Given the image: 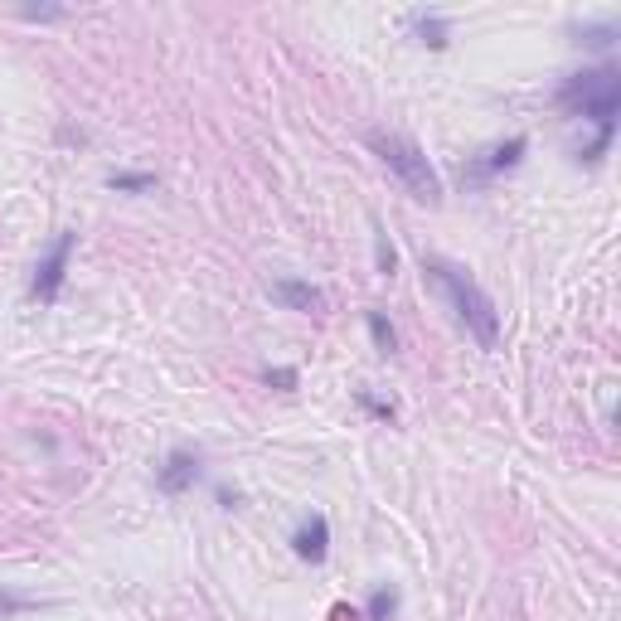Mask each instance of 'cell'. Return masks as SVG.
I'll list each match as a JSON object with an SVG mask.
<instances>
[{
	"label": "cell",
	"instance_id": "1",
	"mask_svg": "<svg viewBox=\"0 0 621 621\" xmlns=\"http://www.w3.org/2000/svg\"><path fill=\"white\" fill-rule=\"evenodd\" d=\"M558 102L578 117H587L597 127V141L587 146L578 161H602L607 146L617 137V107H621V74L617 68H587V74H573L558 88Z\"/></svg>",
	"mask_w": 621,
	"mask_h": 621
},
{
	"label": "cell",
	"instance_id": "2",
	"mask_svg": "<svg viewBox=\"0 0 621 621\" xmlns=\"http://www.w3.org/2000/svg\"><path fill=\"white\" fill-rule=\"evenodd\" d=\"M422 272L432 277V282L442 287V292L452 296V306H457V320L476 335V345L481 350H495V340H500V316H495V302L476 287L471 272H461L457 263H447V257L428 253L422 257Z\"/></svg>",
	"mask_w": 621,
	"mask_h": 621
},
{
	"label": "cell",
	"instance_id": "3",
	"mask_svg": "<svg viewBox=\"0 0 621 621\" xmlns=\"http://www.w3.org/2000/svg\"><path fill=\"white\" fill-rule=\"evenodd\" d=\"M369 146H374L379 161H384L389 170L403 180V190H408L413 200L442 204V180H437V170H432V161H428L418 146H413L408 137H398V131H369Z\"/></svg>",
	"mask_w": 621,
	"mask_h": 621
},
{
	"label": "cell",
	"instance_id": "4",
	"mask_svg": "<svg viewBox=\"0 0 621 621\" xmlns=\"http://www.w3.org/2000/svg\"><path fill=\"white\" fill-rule=\"evenodd\" d=\"M68 257H74V233H59L54 243H49V253L39 257V267H35V282H29V296H35V302H44V306H49L59 292H64Z\"/></svg>",
	"mask_w": 621,
	"mask_h": 621
},
{
	"label": "cell",
	"instance_id": "5",
	"mask_svg": "<svg viewBox=\"0 0 621 621\" xmlns=\"http://www.w3.org/2000/svg\"><path fill=\"white\" fill-rule=\"evenodd\" d=\"M194 476H200V457H194V452H170L165 466L155 471V491L161 495H185L194 485Z\"/></svg>",
	"mask_w": 621,
	"mask_h": 621
},
{
	"label": "cell",
	"instance_id": "6",
	"mask_svg": "<svg viewBox=\"0 0 621 621\" xmlns=\"http://www.w3.org/2000/svg\"><path fill=\"white\" fill-rule=\"evenodd\" d=\"M267 296H272L277 306H287V310H306V316L326 306V296H320L310 282H296V277H277V282H267Z\"/></svg>",
	"mask_w": 621,
	"mask_h": 621
},
{
	"label": "cell",
	"instance_id": "7",
	"mask_svg": "<svg viewBox=\"0 0 621 621\" xmlns=\"http://www.w3.org/2000/svg\"><path fill=\"white\" fill-rule=\"evenodd\" d=\"M292 548H296V558H306V563H320V558L330 554V520L326 515L302 520V530L292 534Z\"/></svg>",
	"mask_w": 621,
	"mask_h": 621
},
{
	"label": "cell",
	"instance_id": "8",
	"mask_svg": "<svg viewBox=\"0 0 621 621\" xmlns=\"http://www.w3.org/2000/svg\"><path fill=\"white\" fill-rule=\"evenodd\" d=\"M524 146H530V141H524V137H510V141H505V146H495V151L485 155L481 165H476V175H500V170H510V165H515V161H520V155H524Z\"/></svg>",
	"mask_w": 621,
	"mask_h": 621
},
{
	"label": "cell",
	"instance_id": "9",
	"mask_svg": "<svg viewBox=\"0 0 621 621\" xmlns=\"http://www.w3.org/2000/svg\"><path fill=\"white\" fill-rule=\"evenodd\" d=\"M107 185L117 194H146V190H155V175L151 170H112Z\"/></svg>",
	"mask_w": 621,
	"mask_h": 621
},
{
	"label": "cell",
	"instance_id": "10",
	"mask_svg": "<svg viewBox=\"0 0 621 621\" xmlns=\"http://www.w3.org/2000/svg\"><path fill=\"white\" fill-rule=\"evenodd\" d=\"M398 617V593L393 587H374V597H369V621H393Z\"/></svg>",
	"mask_w": 621,
	"mask_h": 621
},
{
	"label": "cell",
	"instance_id": "11",
	"mask_svg": "<svg viewBox=\"0 0 621 621\" xmlns=\"http://www.w3.org/2000/svg\"><path fill=\"white\" fill-rule=\"evenodd\" d=\"M369 335H374L379 355H393V350H398V335H393V326L384 320V310H369Z\"/></svg>",
	"mask_w": 621,
	"mask_h": 621
},
{
	"label": "cell",
	"instance_id": "12",
	"mask_svg": "<svg viewBox=\"0 0 621 621\" xmlns=\"http://www.w3.org/2000/svg\"><path fill=\"white\" fill-rule=\"evenodd\" d=\"M418 35H422V44L442 49V44H447V20H442V15H418Z\"/></svg>",
	"mask_w": 621,
	"mask_h": 621
},
{
	"label": "cell",
	"instance_id": "13",
	"mask_svg": "<svg viewBox=\"0 0 621 621\" xmlns=\"http://www.w3.org/2000/svg\"><path fill=\"white\" fill-rule=\"evenodd\" d=\"M374 263H379V272L393 277V267H398V253H393V243L384 238V229L374 224Z\"/></svg>",
	"mask_w": 621,
	"mask_h": 621
},
{
	"label": "cell",
	"instance_id": "14",
	"mask_svg": "<svg viewBox=\"0 0 621 621\" xmlns=\"http://www.w3.org/2000/svg\"><path fill=\"white\" fill-rule=\"evenodd\" d=\"M267 384L282 389V393H292L296 384H302V374H296V369H287V365H277V369H267Z\"/></svg>",
	"mask_w": 621,
	"mask_h": 621
},
{
	"label": "cell",
	"instance_id": "15",
	"mask_svg": "<svg viewBox=\"0 0 621 621\" xmlns=\"http://www.w3.org/2000/svg\"><path fill=\"white\" fill-rule=\"evenodd\" d=\"M617 39V25H587L583 29V44H593V49H607Z\"/></svg>",
	"mask_w": 621,
	"mask_h": 621
},
{
	"label": "cell",
	"instance_id": "16",
	"mask_svg": "<svg viewBox=\"0 0 621 621\" xmlns=\"http://www.w3.org/2000/svg\"><path fill=\"white\" fill-rule=\"evenodd\" d=\"M20 15H25V20H64L68 10H64V5H25Z\"/></svg>",
	"mask_w": 621,
	"mask_h": 621
},
{
	"label": "cell",
	"instance_id": "17",
	"mask_svg": "<svg viewBox=\"0 0 621 621\" xmlns=\"http://www.w3.org/2000/svg\"><path fill=\"white\" fill-rule=\"evenodd\" d=\"M29 597H15V593H0V617H15V612H29Z\"/></svg>",
	"mask_w": 621,
	"mask_h": 621
}]
</instances>
